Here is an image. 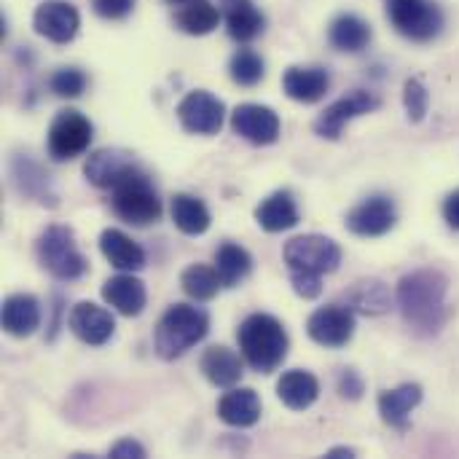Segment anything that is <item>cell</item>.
Segmentation results:
<instances>
[{
  "label": "cell",
  "instance_id": "13",
  "mask_svg": "<svg viewBox=\"0 0 459 459\" xmlns=\"http://www.w3.org/2000/svg\"><path fill=\"white\" fill-rule=\"evenodd\" d=\"M8 169H11L13 188L22 196L32 199V202H38L43 207H56L59 204V194H56V188L51 183V175L35 159H30L27 153H16L11 159Z\"/></svg>",
  "mask_w": 459,
  "mask_h": 459
},
{
  "label": "cell",
  "instance_id": "37",
  "mask_svg": "<svg viewBox=\"0 0 459 459\" xmlns=\"http://www.w3.org/2000/svg\"><path fill=\"white\" fill-rule=\"evenodd\" d=\"M336 390L344 401H360L366 393V382L355 368H342L336 377Z\"/></svg>",
  "mask_w": 459,
  "mask_h": 459
},
{
  "label": "cell",
  "instance_id": "8",
  "mask_svg": "<svg viewBox=\"0 0 459 459\" xmlns=\"http://www.w3.org/2000/svg\"><path fill=\"white\" fill-rule=\"evenodd\" d=\"M390 24L409 40L428 43L444 30V13L433 0H387Z\"/></svg>",
  "mask_w": 459,
  "mask_h": 459
},
{
  "label": "cell",
  "instance_id": "2",
  "mask_svg": "<svg viewBox=\"0 0 459 459\" xmlns=\"http://www.w3.org/2000/svg\"><path fill=\"white\" fill-rule=\"evenodd\" d=\"M237 342L245 363L258 374H274L288 358V347H290L285 325L266 312H255L245 317V323L237 331Z\"/></svg>",
  "mask_w": 459,
  "mask_h": 459
},
{
  "label": "cell",
  "instance_id": "16",
  "mask_svg": "<svg viewBox=\"0 0 459 459\" xmlns=\"http://www.w3.org/2000/svg\"><path fill=\"white\" fill-rule=\"evenodd\" d=\"M32 27L40 38L51 43H70L78 35L81 13L65 0H46L32 13Z\"/></svg>",
  "mask_w": 459,
  "mask_h": 459
},
{
  "label": "cell",
  "instance_id": "28",
  "mask_svg": "<svg viewBox=\"0 0 459 459\" xmlns=\"http://www.w3.org/2000/svg\"><path fill=\"white\" fill-rule=\"evenodd\" d=\"M344 301L352 312H360L366 317H379L390 312V288L382 280H358L347 293Z\"/></svg>",
  "mask_w": 459,
  "mask_h": 459
},
{
  "label": "cell",
  "instance_id": "27",
  "mask_svg": "<svg viewBox=\"0 0 459 459\" xmlns=\"http://www.w3.org/2000/svg\"><path fill=\"white\" fill-rule=\"evenodd\" d=\"M422 403V387L420 385H401L395 390H387L379 395V414L382 420L395 428V430H406L409 428V417L411 411Z\"/></svg>",
  "mask_w": 459,
  "mask_h": 459
},
{
  "label": "cell",
  "instance_id": "43",
  "mask_svg": "<svg viewBox=\"0 0 459 459\" xmlns=\"http://www.w3.org/2000/svg\"><path fill=\"white\" fill-rule=\"evenodd\" d=\"M328 457L336 459V457H358V452L355 449H344V446H339V449H331L328 452Z\"/></svg>",
  "mask_w": 459,
  "mask_h": 459
},
{
  "label": "cell",
  "instance_id": "1",
  "mask_svg": "<svg viewBox=\"0 0 459 459\" xmlns=\"http://www.w3.org/2000/svg\"><path fill=\"white\" fill-rule=\"evenodd\" d=\"M449 280L438 269H417L401 277L395 301L406 325L420 336H436L449 320Z\"/></svg>",
  "mask_w": 459,
  "mask_h": 459
},
{
  "label": "cell",
  "instance_id": "11",
  "mask_svg": "<svg viewBox=\"0 0 459 459\" xmlns=\"http://www.w3.org/2000/svg\"><path fill=\"white\" fill-rule=\"evenodd\" d=\"M307 333L315 344L328 350H342L355 336V312L342 304L320 307L307 320Z\"/></svg>",
  "mask_w": 459,
  "mask_h": 459
},
{
  "label": "cell",
  "instance_id": "38",
  "mask_svg": "<svg viewBox=\"0 0 459 459\" xmlns=\"http://www.w3.org/2000/svg\"><path fill=\"white\" fill-rule=\"evenodd\" d=\"M290 285H293L296 296H301L304 301H312L323 293V277H317V274L290 272Z\"/></svg>",
  "mask_w": 459,
  "mask_h": 459
},
{
  "label": "cell",
  "instance_id": "7",
  "mask_svg": "<svg viewBox=\"0 0 459 459\" xmlns=\"http://www.w3.org/2000/svg\"><path fill=\"white\" fill-rule=\"evenodd\" d=\"M91 137H94V126L91 121L73 110V108H65L54 116L51 126H48V134H46V151L54 161H73L78 156H83L91 145Z\"/></svg>",
  "mask_w": 459,
  "mask_h": 459
},
{
  "label": "cell",
  "instance_id": "33",
  "mask_svg": "<svg viewBox=\"0 0 459 459\" xmlns=\"http://www.w3.org/2000/svg\"><path fill=\"white\" fill-rule=\"evenodd\" d=\"M221 285L223 282H221L218 272L212 266H207V264H191L180 274V288L194 301H212L218 296Z\"/></svg>",
  "mask_w": 459,
  "mask_h": 459
},
{
  "label": "cell",
  "instance_id": "5",
  "mask_svg": "<svg viewBox=\"0 0 459 459\" xmlns=\"http://www.w3.org/2000/svg\"><path fill=\"white\" fill-rule=\"evenodd\" d=\"M110 210L116 212L118 221L129 226H148L161 218L164 207L151 178L140 167L137 172H132L129 178L110 188Z\"/></svg>",
  "mask_w": 459,
  "mask_h": 459
},
{
  "label": "cell",
  "instance_id": "18",
  "mask_svg": "<svg viewBox=\"0 0 459 459\" xmlns=\"http://www.w3.org/2000/svg\"><path fill=\"white\" fill-rule=\"evenodd\" d=\"M102 299L108 307H113L118 315L124 317H137L143 315L145 304H148V293L143 280L134 277V272H121L116 277H110L102 285Z\"/></svg>",
  "mask_w": 459,
  "mask_h": 459
},
{
  "label": "cell",
  "instance_id": "24",
  "mask_svg": "<svg viewBox=\"0 0 459 459\" xmlns=\"http://www.w3.org/2000/svg\"><path fill=\"white\" fill-rule=\"evenodd\" d=\"M221 13L226 19L229 35L239 43H250L266 27V19L253 0H221Z\"/></svg>",
  "mask_w": 459,
  "mask_h": 459
},
{
  "label": "cell",
  "instance_id": "32",
  "mask_svg": "<svg viewBox=\"0 0 459 459\" xmlns=\"http://www.w3.org/2000/svg\"><path fill=\"white\" fill-rule=\"evenodd\" d=\"M221 16V8L212 5L210 0H191L175 13V24L186 35H210L218 27Z\"/></svg>",
  "mask_w": 459,
  "mask_h": 459
},
{
  "label": "cell",
  "instance_id": "36",
  "mask_svg": "<svg viewBox=\"0 0 459 459\" xmlns=\"http://www.w3.org/2000/svg\"><path fill=\"white\" fill-rule=\"evenodd\" d=\"M403 105L409 113V121L420 124L428 116V105H430V94L425 89V83L420 78H409L403 83Z\"/></svg>",
  "mask_w": 459,
  "mask_h": 459
},
{
  "label": "cell",
  "instance_id": "19",
  "mask_svg": "<svg viewBox=\"0 0 459 459\" xmlns=\"http://www.w3.org/2000/svg\"><path fill=\"white\" fill-rule=\"evenodd\" d=\"M328 86H331V75L325 67H301V65H293L282 73V91L296 100V102H304V105H312V102H320L325 94H328Z\"/></svg>",
  "mask_w": 459,
  "mask_h": 459
},
{
  "label": "cell",
  "instance_id": "39",
  "mask_svg": "<svg viewBox=\"0 0 459 459\" xmlns=\"http://www.w3.org/2000/svg\"><path fill=\"white\" fill-rule=\"evenodd\" d=\"M91 8L102 19H124L132 13L134 0H91Z\"/></svg>",
  "mask_w": 459,
  "mask_h": 459
},
{
  "label": "cell",
  "instance_id": "41",
  "mask_svg": "<svg viewBox=\"0 0 459 459\" xmlns=\"http://www.w3.org/2000/svg\"><path fill=\"white\" fill-rule=\"evenodd\" d=\"M444 221L459 231V188L457 191H452L446 199H444Z\"/></svg>",
  "mask_w": 459,
  "mask_h": 459
},
{
  "label": "cell",
  "instance_id": "3",
  "mask_svg": "<svg viewBox=\"0 0 459 459\" xmlns=\"http://www.w3.org/2000/svg\"><path fill=\"white\" fill-rule=\"evenodd\" d=\"M210 333V315L194 304H172L153 333L156 355L161 360H178L188 350H194Z\"/></svg>",
  "mask_w": 459,
  "mask_h": 459
},
{
  "label": "cell",
  "instance_id": "31",
  "mask_svg": "<svg viewBox=\"0 0 459 459\" xmlns=\"http://www.w3.org/2000/svg\"><path fill=\"white\" fill-rule=\"evenodd\" d=\"M215 272L223 282V288H237L247 280V274L253 272V258L250 253L237 245V242H223L215 250Z\"/></svg>",
  "mask_w": 459,
  "mask_h": 459
},
{
  "label": "cell",
  "instance_id": "22",
  "mask_svg": "<svg viewBox=\"0 0 459 459\" xmlns=\"http://www.w3.org/2000/svg\"><path fill=\"white\" fill-rule=\"evenodd\" d=\"M261 398L250 387H231L221 401H218V417L229 428H253L261 420Z\"/></svg>",
  "mask_w": 459,
  "mask_h": 459
},
{
  "label": "cell",
  "instance_id": "35",
  "mask_svg": "<svg viewBox=\"0 0 459 459\" xmlns=\"http://www.w3.org/2000/svg\"><path fill=\"white\" fill-rule=\"evenodd\" d=\"M48 86L56 97H65V100H75L83 94L86 89V73L78 70V67H59L51 78H48Z\"/></svg>",
  "mask_w": 459,
  "mask_h": 459
},
{
  "label": "cell",
  "instance_id": "20",
  "mask_svg": "<svg viewBox=\"0 0 459 459\" xmlns=\"http://www.w3.org/2000/svg\"><path fill=\"white\" fill-rule=\"evenodd\" d=\"M3 331L13 339H27L40 328V304L30 293H13L3 301Z\"/></svg>",
  "mask_w": 459,
  "mask_h": 459
},
{
  "label": "cell",
  "instance_id": "44",
  "mask_svg": "<svg viewBox=\"0 0 459 459\" xmlns=\"http://www.w3.org/2000/svg\"><path fill=\"white\" fill-rule=\"evenodd\" d=\"M167 3H175V5H186V3H191V0H167Z\"/></svg>",
  "mask_w": 459,
  "mask_h": 459
},
{
  "label": "cell",
  "instance_id": "12",
  "mask_svg": "<svg viewBox=\"0 0 459 459\" xmlns=\"http://www.w3.org/2000/svg\"><path fill=\"white\" fill-rule=\"evenodd\" d=\"M231 129L253 143V145H272L280 140V116L269 108V105H258V102H245L237 105L231 113Z\"/></svg>",
  "mask_w": 459,
  "mask_h": 459
},
{
  "label": "cell",
  "instance_id": "25",
  "mask_svg": "<svg viewBox=\"0 0 459 459\" xmlns=\"http://www.w3.org/2000/svg\"><path fill=\"white\" fill-rule=\"evenodd\" d=\"M255 223L269 231L280 234L299 226V204L290 191H274L255 207Z\"/></svg>",
  "mask_w": 459,
  "mask_h": 459
},
{
  "label": "cell",
  "instance_id": "21",
  "mask_svg": "<svg viewBox=\"0 0 459 459\" xmlns=\"http://www.w3.org/2000/svg\"><path fill=\"white\" fill-rule=\"evenodd\" d=\"M199 368H202V374H204V379L212 385V387H221V390H231V387H237L239 385V379H242V358L234 352V350H229V347H210V350H204V355H202V360H199Z\"/></svg>",
  "mask_w": 459,
  "mask_h": 459
},
{
  "label": "cell",
  "instance_id": "15",
  "mask_svg": "<svg viewBox=\"0 0 459 459\" xmlns=\"http://www.w3.org/2000/svg\"><path fill=\"white\" fill-rule=\"evenodd\" d=\"M137 169H140L137 159L121 148H100V151L89 153V159L83 164L86 180L97 188H105V191H110L113 186H118L124 178H129Z\"/></svg>",
  "mask_w": 459,
  "mask_h": 459
},
{
  "label": "cell",
  "instance_id": "9",
  "mask_svg": "<svg viewBox=\"0 0 459 459\" xmlns=\"http://www.w3.org/2000/svg\"><path fill=\"white\" fill-rule=\"evenodd\" d=\"M178 121L188 134L212 137L226 121V105L207 89H194L178 102Z\"/></svg>",
  "mask_w": 459,
  "mask_h": 459
},
{
  "label": "cell",
  "instance_id": "29",
  "mask_svg": "<svg viewBox=\"0 0 459 459\" xmlns=\"http://www.w3.org/2000/svg\"><path fill=\"white\" fill-rule=\"evenodd\" d=\"M328 40L336 51L358 54L371 43V24L358 13H342L328 27Z\"/></svg>",
  "mask_w": 459,
  "mask_h": 459
},
{
  "label": "cell",
  "instance_id": "30",
  "mask_svg": "<svg viewBox=\"0 0 459 459\" xmlns=\"http://www.w3.org/2000/svg\"><path fill=\"white\" fill-rule=\"evenodd\" d=\"M169 215H172V223L186 237H202L212 223L207 204L194 194H175L169 204Z\"/></svg>",
  "mask_w": 459,
  "mask_h": 459
},
{
  "label": "cell",
  "instance_id": "10",
  "mask_svg": "<svg viewBox=\"0 0 459 459\" xmlns=\"http://www.w3.org/2000/svg\"><path fill=\"white\" fill-rule=\"evenodd\" d=\"M379 108V97H374L366 89H355L350 94H344L342 100L331 102L315 121V134H320L323 140H339L347 129L350 121L374 113Z\"/></svg>",
  "mask_w": 459,
  "mask_h": 459
},
{
  "label": "cell",
  "instance_id": "6",
  "mask_svg": "<svg viewBox=\"0 0 459 459\" xmlns=\"http://www.w3.org/2000/svg\"><path fill=\"white\" fill-rule=\"evenodd\" d=\"M285 264L288 272H301V274H333L342 264V247L323 234H301L293 237L285 250Z\"/></svg>",
  "mask_w": 459,
  "mask_h": 459
},
{
  "label": "cell",
  "instance_id": "4",
  "mask_svg": "<svg viewBox=\"0 0 459 459\" xmlns=\"http://www.w3.org/2000/svg\"><path fill=\"white\" fill-rule=\"evenodd\" d=\"M38 264L59 282H75L86 274L89 261L78 250L75 234L67 226H48L35 242Z\"/></svg>",
  "mask_w": 459,
  "mask_h": 459
},
{
  "label": "cell",
  "instance_id": "34",
  "mask_svg": "<svg viewBox=\"0 0 459 459\" xmlns=\"http://www.w3.org/2000/svg\"><path fill=\"white\" fill-rule=\"evenodd\" d=\"M229 75L234 83L245 86V89H253L264 81L266 75V62L261 59V54H255L253 48H239L231 62H229Z\"/></svg>",
  "mask_w": 459,
  "mask_h": 459
},
{
  "label": "cell",
  "instance_id": "14",
  "mask_svg": "<svg viewBox=\"0 0 459 459\" xmlns=\"http://www.w3.org/2000/svg\"><path fill=\"white\" fill-rule=\"evenodd\" d=\"M398 221V212H395V204L390 196H368L366 202L355 204L350 212H347V229L355 234V237H363V239H374V237H385Z\"/></svg>",
  "mask_w": 459,
  "mask_h": 459
},
{
  "label": "cell",
  "instance_id": "26",
  "mask_svg": "<svg viewBox=\"0 0 459 459\" xmlns=\"http://www.w3.org/2000/svg\"><path fill=\"white\" fill-rule=\"evenodd\" d=\"M277 398L290 409V411H307L317 403L320 398V382L315 374L293 368L285 371L282 379L277 382Z\"/></svg>",
  "mask_w": 459,
  "mask_h": 459
},
{
  "label": "cell",
  "instance_id": "42",
  "mask_svg": "<svg viewBox=\"0 0 459 459\" xmlns=\"http://www.w3.org/2000/svg\"><path fill=\"white\" fill-rule=\"evenodd\" d=\"M59 315H62V296H54V320L48 325V342L56 339V331H59Z\"/></svg>",
  "mask_w": 459,
  "mask_h": 459
},
{
  "label": "cell",
  "instance_id": "17",
  "mask_svg": "<svg viewBox=\"0 0 459 459\" xmlns=\"http://www.w3.org/2000/svg\"><path fill=\"white\" fill-rule=\"evenodd\" d=\"M67 328L73 331V336L78 342H83L89 347H102L113 339L116 320L105 307H97L91 301H81L70 309Z\"/></svg>",
  "mask_w": 459,
  "mask_h": 459
},
{
  "label": "cell",
  "instance_id": "40",
  "mask_svg": "<svg viewBox=\"0 0 459 459\" xmlns=\"http://www.w3.org/2000/svg\"><path fill=\"white\" fill-rule=\"evenodd\" d=\"M110 457L113 459H143L145 457V446L134 438H121L118 444L110 446Z\"/></svg>",
  "mask_w": 459,
  "mask_h": 459
},
{
  "label": "cell",
  "instance_id": "23",
  "mask_svg": "<svg viewBox=\"0 0 459 459\" xmlns=\"http://www.w3.org/2000/svg\"><path fill=\"white\" fill-rule=\"evenodd\" d=\"M100 253L118 272H140L145 266V250L121 229H105L100 234Z\"/></svg>",
  "mask_w": 459,
  "mask_h": 459
}]
</instances>
